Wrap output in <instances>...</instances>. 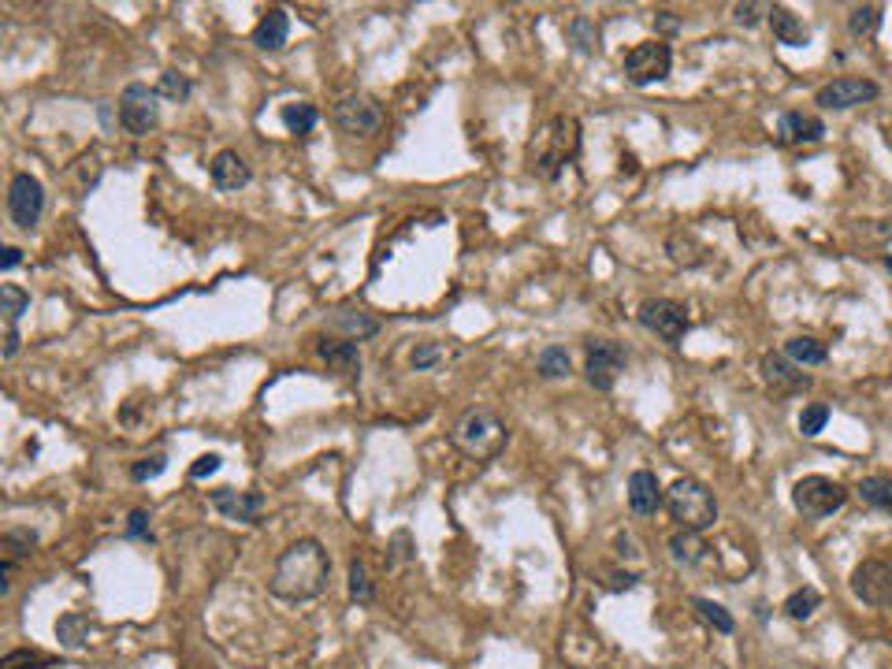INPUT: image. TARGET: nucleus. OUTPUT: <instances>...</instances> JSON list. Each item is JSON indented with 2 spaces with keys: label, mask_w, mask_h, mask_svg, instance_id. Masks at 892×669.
Here are the masks:
<instances>
[{
  "label": "nucleus",
  "mask_w": 892,
  "mask_h": 669,
  "mask_svg": "<svg viewBox=\"0 0 892 669\" xmlns=\"http://www.w3.org/2000/svg\"><path fill=\"white\" fill-rule=\"evenodd\" d=\"M331 554L320 539H298L276 558L268 591L283 603H313L328 591Z\"/></svg>",
  "instance_id": "nucleus-1"
},
{
  "label": "nucleus",
  "mask_w": 892,
  "mask_h": 669,
  "mask_svg": "<svg viewBox=\"0 0 892 669\" xmlns=\"http://www.w3.org/2000/svg\"><path fill=\"white\" fill-rule=\"evenodd\" d=\"M580 157V119L577 116H551L528 142V168L539 179L554 183L573 160Z\"/></svg>",
  "instance_id": "nucleus-2"
},
{
  "label": "nucleus",
  "mask_w": 892,
  "mask_h": 669,
  "mask_svg": "<svg viewBox=\"0 0 892 669\" xmlns=\"http://www.w3.org/2000/svg\"><path fill=\"white\" fill-rule=\"evenodd\" d=\"M450 439H454V446H458L465 458L491 461V458H499V450L506 446L510 428H506V420H502L495 409L476 406V409H469V413H461V420L454 424Z\"/></svg>",
  "instance_id": "nucleus-3"
},
{
  "label": "nucleus",
  "mask_w": 892,
  "mask_h": 669,
  "mask_svg": "<svg viewBox=\"0 0 892 669\" xmlns=\"http://www.w3.org/2000/svg\"><path fill=\"white\" fill-rule=\"evenodd\" d=\"M666 510L684 532H707L718 521V499L707 484H699L692 476L673 480L666 491Z\"/></svg>",
  "instance_id": "nucleus-4"
},
{
  "label": "nucleus",
  "mask_w": 892,
  "mask_h": 669,
  "mask_svg": "<svg viewBox=\"0 0 892 669\" xmlns=\"http://www.w3.org/2000/svg\"><path fill=\"white\" fill-rule=\"evenodd\" d=\"M792 506L803 517L822 521V517H833L837 510L848 506V487L837 484L833 476H803L792 487Z\"/></svg>",
  "instance_id": "nucleus-5"
},
{
  "label": "nucleus",
  "mask_w": 892,
  "mask_h": 669,
  "mask_svg": "<svg viewBox=\"0 0 892 669\" xmlns=\"http://www.w3.org/2000/svg\"><path fill=\"white\" fill-rule=\"evenodd\" d=\"M625 79L632 86H655V82H666L669 71H673V49H669L666 41H640V45H632L629 53H625Z\"/></svg>",
  "instance_id": "nucleus-6"
},
{
  "label": "nucleus",
  "mask_w": 892,
  "mask_h": 669,
  "mask_svg": "<svg viewBox=\"0 0 892 669\" xmlns=\"http://www.w3.org/2000/svg\"><path fill=\"white\" fill-rule=\"evenodd\" d=\"M160 119V93L145 82H131L127 90L119 93V127L134 138H145V134L157 127Z\"/></svg>",
  "instance_id": "nucleus-7"
},
{
  "label": "nucleus",
  "mask_w": 892,
  "mask_h": 669,
  "mask_svg": "<svg viewBox=\"0 0 892 669\" xmlns=\"http://www.w3.org/2000/svg\"><path fill=\"white\" fill-rule=\"evenodd\" d=\"M640 324L651 335L666 342V346H681L688 328H692V320H688V309L681 302H673V298H647L640 305Z\"/></svg>",
  "instance_id": "nucleus-8"
},
{
  "label": "nucleus",
  "mask_w": 892,
  "mask_h": 669,
  "mask_svg": "<svg viewBox=\"0 0 892 669\" xmlns=\"http://www.w3.org/2000/svg\"><path fill=\"white\" fill-rule=\"evenodd\" d=\"M625 361H629V354H625V346L614 339H591L588 346H584V376H588V383L595 387V391H614V383L617 376L625 372Z\"/></svg>",
  "instance_id": "nucleus-9"
},
{
  "label": "nucleus",
  "mask_w": 892,
  "mask_h": 669,
  "mask_svg": "<svg viewBox=\"0 0 892 669\" xmlns=\"http://www.w3.org/2000/svg\"><path fill=\"white\" fill-rule=\"evenodd\" d=\"M41 212H45V186L38 175L19 171L8 186V216L19 231H34L41 223Z\"/></svg>",
  "instance_id": "nucleus-10"
},
{
  "label": "nucleus",
  "mask_w": 892,
  "mask_h": 669,
  "mask_svg": "<svg viewBox=\"0 0 892 669\" xmlns=\"http://www.w3.org/2000/svg\"><path fill=\"white\" fill-rule=\"evenodd\" d=\"M335 123H339L342 134L350 138H368L383 127V108L365 97V93H346L335 101Z\"/></svg>",
  "instance_id": "nucleus-11"
},
{
  "label": "nucleus",
  "mask_w": 892,
  "mask_h": 669,
  "mask_svg": "<svg viewBox=\"0 0 892 669\" xmlns=\"http://www.w3.org/2000/svg\"><path fill=\"white\" fill-rule=\"evenodd\" d=\"M881 86L870 79H833L826 82L822 90L814 93V105L826 108V112H848V108H859V105H870V101H878Z\"/></svg>",
  "instance_id": "nucleus-12"
},
{
  "label": "nucleus",
  "mask_w": 892,
  "mask_h": 669,
  "mask_svg": "<svg viewBox=\"0 0 892 669\" xmlns=\"http://www.w3.org/2000/svg\"><path fill=\"white\" fill-rule=\"evenodd\" d=\"M852 595L866 606H892V565L870 558L852 569Z\"/></svg>",
  "instance_id": "nucleus-13"
},
{
  "label": "nucleus",
  "mask_w": 892,
  "mask_h": 669,
  "mask_svg": "<svg viewBox=\"0 0 892 669\" xmlns=\"http://www.w3.org/2000/svg\"><path fill=\"white\" fill-rule=\"evenodd\" d=\"M759 376L766 383V391L777 394V398H788V394H800L811 387V376L796 361H788L785 354H762Z\"/></svg>",
  "instance_id": "nucleus-14"
},
{
  "label": "nucleus",
  "mask_w": 892,
  "mask_h": 669,
  "mask_svg": "<svg viewBox=\"0 0 892 669\" xmlns=\"http://www.w3.org/2000/svg\"><path fill=\"white\" fill-rule=\"evenodd\" d=\"M212 506L227 517V521H242V525H261L264 517V495L261 491H235V487H220L209 495Z\"/></svg>",
  "instance_id": "nucleus-15"
},
{
  "label": "nucleus",
  "mask_w": 892,
  "mask_h": 669,
  "mask_svg": "<svg viewBox=\"0 0 892 669\" xmlns=\"http://www.w3.org/2000/svg\"><path fill=\"white\" fill-rule=\"evenodd\" d=\"M826 138V123L822 116H814V112H785V116L777 119V142L781 145H814Z\"/></svg>",
  "instance_id": "nucleus-16"
},
{
  "label": "nucleus",
  "mask_w": 892,
  "mask_h": 669,
  "mask_svg": "<svg viewBox=\"0 0 892 669\" xmlns=\"http://www.w3.org/2000/svg\"><path fill=\"white\" fill-rule=\"evenodd\" d=\"M666 506V491L658 484V476L651 469H636L629 476V510L636 517H655Z\"/></svg>",
  "instance_id": "nucleus-17"
},
{
  "label": "nucleus",
  "mask_w": 892,
  "mask_h": 669,
  "mask_svg": "<svg viewBox=\"0 0 892 669\" xmlns=\"http://www.w3.org/2000/svg\"><path fill=\"white\" fill-rule=\"evenodd\" d=\"M209 179L216 190H223V194H235V190H242V186H250L253 179V171L250 164L238 157L235 149H220L216 157H212L209 164Z\"/></svg>",
  "instance_id": "nucleus-18"
},
{
  "label": "nucleus",
  "mask_w": 892,
  "mask_h": 669,
  "mask_svg": "<svg viewBox=\"0 0 892 669\" xmlns=\"http://www.w3.org/2000/svg\"><path fill=\"white\" fill-rule=\"evenodd\" d=\"M316 354L328 361L331 372H339L346 380L361 376V346H357V339H320Z\"/></svg>",
  "instance_id": "nucleus-19"
},
{
  "label": "nucleus",
  "mask_w": 892,
  "mask_h": 669,
  "mask_svg": "<svg viewBox=\"0 0 892 669\" xmlns=\"http://www.w3.org/2000/svg\"><path fill=\"white\" fill-rule=\"evenodd\" d=\"M666 253H669V261L677 264V268H703L710 250L699 242L696 231H684V227H677V231H669V238H666Z\"/></svg>",
  "instance_id": "nucleus-20"
},
{
  "label": "nucleus",
  "mask_w": 892,
  "mask_h": 669,
  "mask_svg": "<svg viewBox=\"0 0 892 669\" xmlns=\"http://www.w3.org/2000/svg\"><path fill=\"white\" fill-rule=\"evenodd\" d=\"M287 38H290V15L283 8H268L261 15V23H257V30H253V45L264 49V53H279L287 45Z\"/></svg>",
  "instance_id": "nucleus-21"
},
{
  "label": "nucleus",
  "mask_w": 892,
  "mask_h": 669,
  "mask_svg": "<svg viewBox=\"0 0 892 669\" xmlns=\"http://www.w3.org/2000/svg\"><path fill=\"white\" fill-rule=\"evenodd\" d=\"M770 30H774V38L781 41V45H792V49H800V45H807L811 41V30H807V23H803L800 15L792 12V8H785V4H770Z\"/></svg>",
  "instance_id": "nucleus-22"
},
{
  "label": "nucleus",
  "mask_w": 892,
  "mask_h": 669,
  "mask_svg": "<svg viewBox=\"0 0 892 669\" xmlns=\"http://www.w3.org/2000/svg\"><path fill=\"white\" fill-rule=\"evenodd\" d=\"M785 357H788V361H796L800 368L826 365V361H829V346L822 339H814V335H796V339L785 342Z\"/></svg>",
  "instance_id": "nucleus-23"
},
{
  "label": "nucleus",
  "mask_w": 892,
  "mask_h": 669,
  "mask_svg": "<svg viewBox=\"0 0 892 669\" xmlns=\"http://www.w3.org/2000/svg\"><path fill=\"white\" fill-rule=\"evenodd\" d=\"M669 554H673V562L677 565H699L707 558V543L699 539V532H684L677 528L673 536H669Z\"/></svg>",
  "instance_id": "nucleus-24"
},
{
  "label": "nucleus",
  "mask_w": 892,
  "mask_h": 669,
  "mask_svg": "<svg viewBox=\"0 0 892 669\" xmlns=\"http://www.w3.org/2000/svg\"><path fill=\"white\" fill-rule=\"evenodd\" d=\"M855 495H859L870 510H881L892 517V476H866V480H859Z\"/></svg>",
  "instance_id": "nucleus-25"
},
{
  "label": "nucleus",
  "mask_w": 892,
  "mask_h": 669,
  "mask_svg": "<svg viewBox=\"0 0 892 669\" xmlns=\"http://www.w3.org/2000/svg\"><path fill=\"white\" fill-rule=\"evenodd\" d=\"M38 543L41 536L34 528H8L4 539H0V551H4L8 562H23V558H30V554L38 551Z\"/></svg>",
  "instance_id": "nucleus-26"
},
{
  "label": "nucleus",
  "mask_w": 892,
  "mask_h": 669,
  "mask_svg": "<svg viewBox=\"0 0 892 669\" xmlns=\"http://www.w3.org/2000/svg\"><path fill=\"white\" fill-rule=\"evenodd\" d=\"M881 19H885L881 4H859V8L848 12V34L852 38H874L881 30Z\"/></svg>",
  "instance_id": "nucleus-27"
},
{
  "label": "nucleus",
  "mask_w": 892,
  "mask_h": 669,
  "mask_svg": "<svg viewBox=\"0 0 892 669\" xmlns=\"http://www.w3.org/2000/svg\"><path fill=\"white\" fill-rule=\"evenodd\" d=\"M279 119H283V127H287L290 134H309L316 123H320V112H316V105H309V101H290V105H283Z\"/></svg>",
  "instance_id": "nucleus-28"
},
{
  "label": "nucleus",
  "mask_w": 892,
  "mask_h": 669,
  "mask_svg": "<svg viewBox=\"0 0 892 669\" xmlns=\"http://www.w3.org/2000/svg\"><path fill=\"white\" fill-rule=\"evenodd\" d=\"M536 368L543 380H569V376H573V357H569V350H562V346H547V350L539 354Z\"/></svg>",
  "instance_id": "nucleus-29"
},
{
  "label": "nucleus",
  "mask_w": 892,
  "mask_h": 669,
  "mask_svg": "<svg viewBox=\"0 0 892 669\" xmlns=\"http://www.w3.org/2000/svg\"><path fill=\"white\" fill-rule=\"evenodd\" d=\"M818 606H822V591L807 584V588H796L785 599V614L792 617V621H811V617L818 614Z\"/></svg>",
  "instance_id": "nucleus-30"
},
{
  "label": "nucleus",
  "mask_w": 892,
  "mask_h": 669,
  "mask_svg": "<svg viewBox=\"0 0 892 669\" xmlns=\"http://www.w3.org/2000/svg\"><path fill=\"white\" fill-rule=\"evenodd\" d=\"M56 640L71 647V651H79L82 643L90 640V617L86 614H64L56 621Z\"/></svg>",
  "instance_id": "nucleus-31"
},
{
  "label": "nucleus",
  "mask_w": 892,
  "mask_h": 669,
  "mask_svg": "<svg viewBox=\"0 0 892 669\" xmlns=\"http://www.w3.org/2000/svg\"><path fill=\"white\" fill-rule=\"evenodd\" d=\"M692 610H696V614L703 617L714 632H722V636H733V632H736L733 614H729L722 603H714V599H703V595H699V599H692Z\"/></svg>",
  "instance_id": "nucleus-32"
},
{
  "label": "nucleus",
  "mask_w": 892,
  "mask_h": 669,
  "mask_svg": "<svg viewBox=\"0 0 892 669\" xmlns=\"http://www.w3.org/2000/svg\"><path fill=\"white\" fill-rule=\"evenodd\" d=\"M27 309H30L27 290L15 287V283H4V287H0V313H4V324H15Z\"/></svg>",
  "instance_id": "nucleus-33"
},
{
  "label": "nucleus",
  "mask_w": 892,
  "mask_h": 669,
  "mask_svg": "<svg viewBox=\"0 0 892 669\" xmlns=\"http://www.w3.org/2000/svg\"><path fill=\"white\" fill-rule=\"evenodd\" d=\"M157 93L164 97V101H175V105H183V101H190V93H194V82L186 79L183 71H164V75H160Z\"/></svg>",
  "instance_id": "nucleus-34"
},
{
  "label": "nucleus",
  "mask_w": 892,
  "mask_h": 669,
  "mask_svg": "<svg viewBox=\"0 0 892 669\" xmlns=\"http://www.w3.org/2000/svg\"><path fill=\"white\" fill-rule=\"evenodd\" d=\"M350 599H354L357 606H372V599H376V591H372V580H368V569L361 558H354L350 562Z\"/></svg>",
  "instance_id": "nucleus-35"
},
{
  "label": "nucleus",
  "mask_w": 892,
  "mask_h": 669,
  "mask_svg": "<svg viewBox=\"0 0 892 669\" xmlns=\"http://www.w3.org/2000/svg\"><path fill=\"white\" fill-rule=\"evenodd\" d=\"M4 669H56V658L30 651V647H15L4 655Z\"/></svg>",
  "instance_id": "nucleus-36"
},
{
  "label": "nucleus",
  "mask_w": 892,
  "mask_h": 669,
  "mask_svg": "<svg viewBox=\"0 0 892 669\" xmlns=\"http://www.w3.org/2000/svg\"><path fill=\"white\" fill-rule=\"evenodd\" d=\"M565 34H569V41L577 45L580 53H595V49H599V27H595L591 19H584V15H577Z\"/></svg>",
  "instance_id": "nucleus-37"
},
{
  "label": "nucleus",
  "mask_w": 892,
  "mask_h": 669,
  "mask_svg": "<svg viewBox=\"0 0 892 669\" xmlns=\"http://www.w3.org/2000/svg\"><path fill=\"white\" fill-rule=\"evenodd\" d=\"M439 361H446V346L443 342H417L413 354H409V365L413 372H432Z\"/></svg>",
  "instance_id": "nucleus-38"
},
{
  "label": "nucleus",
  "mask_w": 892,
  "mask_h": 669,
  "mask_svg": "<svg viewBox=\"0 0 892 669\" xmlns=\"http://www.w3.org/2000/svg\"><path fill=\"white\" fill-rule=\"evenodd\" d=\"M829 413H833V409H829L826 402H811V406H803V413H800V432L807 435V439L822 435V432H826V424H829Z\"/></svg>",
  "instance_id": "nucleus-39"
},
{
  "label": "nucleus",
  "mask_w": 892,
  "mask_h": 669,
  "mask_svg": "<svg viewBox=\"0 0 892 669\" xmlns=\"http://www.w3.org/2000/svg\"><path fill=\"white\" fill-rule=\"evenodd\" d=\"M335 324H339V328H346V331H350V335H357V342L368 339V335H376V331H380V324H376L372 316H365V313H357V316L339 313V316H335Z\"/></svg>",
  "instance_id": "nucleus-40"
},
{
  "label": "nucleus",
  "mask_w": 892,
  "mask_h": 669,
  "mask_svg": "<svg viewBox=\"0 0 892 669\" xmlns=\"http://www.w3.org/2000/svg\"><path fill=\"white\" fill-rule=\"evenodd\" d=\"M164 469H168V458H164V454H153V458L134 461V465H131V480H134V484H145V480H157Z\"/></svg>",
  "instance_id": "nucleus-41"
},
{
  "label": "nucleus",
  "mask_w": 892,
  "mask_h": 669,
  "mask_svg": "<svg viewBox=\"0 0 892 669\" xmlns=\"http://www.w3.org/2000/svg\"><path fill=\"white\" fill-rule=\"evenodd\" d=\"M762 15H770V4H759V0H751V4H736L733 8V19L740 27H759Z\"/></svg>",
  "instance_id": "nucleus-42"
},
{
  "label": "nucleus",
  "mask_w": 892,
  "mask_h": 669,
  "mask_svg": "<svg viewBox=\"0 0 892 669\" xmlns=\"http://www.w3.org/2000/svg\"><path fill=\"white\" fill-rule=\"evenodd\" d=\"M409 558H413V536H409L406 528H402V532H394V539H391V554H387V565H402V562H409Z\"/></svg>",
  "instance_id": "nucleus-43"
},
{
  "label": "nucleus",
  "mask_w": 892,
  "mask_h": 669,
  "mask_svg": "<svg viewBox=\"0 0 892 669\" xmlns=\"http://www.w3.org/2000/svg\"><path fill=\"white\" fill-rule=\"evenodd\" d=\"M149 513L145 510H131V517H127V528H123V536L127 539H153V532H149Z\"/></svg>",
  "instance_id": "nucleus-44"
},
{
  "label": "nucleus",
  "mask_w": 892,
  "mask_h": 669,
  "mask_svg": "<svg viewBox=\"0 0 892 669\" xmlns=\"http://www.w3.org/2000/svg\"><path fill=\"white\" fill-rule=\"evenodd\" d=\"M220 465H223L220 454H201V458L190 465V480H205V476L220 473Z\"/></svg>",
  "instance_id": "nucleus-45"
},
{
  "label": "nucleus",
  "mask_w": 892,
  "mask_h": 669,
  "mask_svg": "<svg viewBox=\"0 0 892 669\" xmlns=\"http://www.w3.org/2000/svg\"><path fill=\"white\" fill-rule=\"evenodd\" d=\"M15 565H19V562H8V558H0V595H12Z\"/></svg>",
  "instance_id": "nucleus-46"
},
{
  "label": "nucleus",
  "mask_w": 892,
  "mask_h": 669,
  "mask_svg": "<svg viewBox=\"0 0 892 669\" xmlns=\"http://www.w3.org/2000/svg\"><path fill=\"white\" fill-rule=\"evenodd\" d=\"M15 354H19V328L4 324V361H12Z\"/></svg>",
  "instance_id": "nucleus-47"
},
{
  "label": "nucleus",
  "mask_w": 892,
  "mask_h": 669,
  "mask_svg": "<svg viewBox=\"0 0 892 669\" xmlns=\"http://www.w3.org/2000/svg\"><path fill=\"white\" fill-rule=\"evenodd\" d=\"M19 264H23V250H19V246H4L0 268H4V272H12V268H19Z\"/></svg>",
  "instance_id": "nucleus-48"
},
{
  "label": "nucleus",
  "mask_w": 892,
  "mask_h": 669,
  "mask_svg": "<svg viewBox=\"0 0 892 669\" xmlns=\"http://www.w3.org/2000/svg\"><path fill=\"white\" fill-rule=\"evenodd\" d=\"M655 27L662 30V34H677V30H681V19H673V12H658Z\"/></svg>",
  "instance_id": "nucleus-49"
},
{
  "label": "nucleus",
  "mask_w": 892,
  "mask_h": 669,
  "mask_svg": "<svg viewBox=\"0 0 892 669\" xmlns=\"http://www.w3.org/2000/svg\"><path fill=\"white\" fill-rule=\"evenodd\" d=\"M885 268H889V272H892V253H889V257H885Z\"/></svg>",
  "instance_id": "nucleus-50"
}]
</instances>
